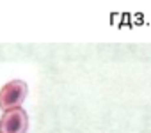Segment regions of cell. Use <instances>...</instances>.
I'll list each match as a JSON object with an SVG mask.
<instances>
[{
    "label": "cell",
    "mask_w": 151,
    "mask_h": 133,
    "mask_svg": "<svg viewBox=\"0 0 151 133\" xmlns=\"http://www.w3.org/2000/svg\"><path fill=\"white\" fill-rule=\"evenodd\" d=\"M29 87L23 80H11L0 89V108L4 112L18 108L27 98Z\"/></svg>",
    "instance_id": "obj_1"
},
{
    "label": "cell",
    "mask_w": 151,
    "mask_h": 133,
    "mask_svg": "<svg viewBox=\"0 0 151 133\" xmlns=\"http://www.w3.org/2000/svg\"><path fill=\"white\" fill-rule=\"evenodd\" d=\"M27 129L29 115L22 107L7 110L0 117V133H27Z\"/></svg>",
    "instance_id": "obj_2"
}]
</instances>
